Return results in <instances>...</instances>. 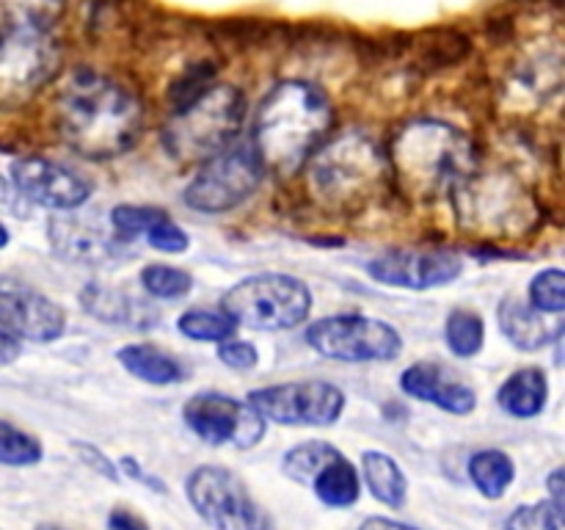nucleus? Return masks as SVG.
<instances>
[{
  "instance_id": "obj_9",
  "label": "nucleus",
  "mask_w": 565,
  "mask_h": 530,
  "mask_svg": "<svg viewBox=\"0 0 565 530\" xmlns=\"http://www.w3.org/2000/svg\"><path fill=\"white\" fill-rule=\"evenodd\" d=\"M307 342L323 359L345 364L392 362L403 351V337L395 326L359 312L315 320L307 329Z\"/></svg>"
},
{
  "instance_id": "obj_38",
  "label": "nucleus",
  "mask_w": 565,
  "mask_h": 530,
  "mask_svg": "<svg viewBox=\"0 0 565 530\" xmlns=\"http://www.w3.org/2000/svg\"><path fill=\"white\" fill-rule=\"evenodd\" d=\"M105 530H149V524L138 513H132L130 508H114L108 513Z\"/></svg>"
},
{
  "instance_id": "obj_18",
  "label": "nucleus",
  "mask_w": 565,
  "mask_h": 530,
  "mask_svg": "<svg viewBox=\"0 0 565 530\" xmlns=\"http://www.w3.org/2000/svg\"><path fill=\"white\" fill-rule=\"evenodd\" d=\"M401 390L408 398H417V401L430 403V406L441 409L447 414H458V417H467L478 409V392L467 381L452 379L436 362L408 364L401 375Z\"/></svg>"
},
{
  "instance_id": "obj_30",
  "label": "nucleus",
  "mask_w": 565,
  "mask_h": 530,
  "mask_svg": "<svg viewBox=\"0 0 565 530\" xmlns=\"http://www.w3.org/2000/svg\"><path fill=\"white\" fill-rule=\"evenodd\" d=\"M166 215L169 213L163 208H154V204H116L108 215L110 235L119 243H130L147 235L149 226L158 224Z\"/></svg>"
},
{
  "instance_id": "obj_14",
  "label": "nucleus",
  "mask_w": 565,
  "mask_h": 530,
  "mask_svg": "<svg viewBox=\"0 0 565 530\" xmlns=\"http://www.w3.org/2000/svg\"><path fill=\"white\" fill-rule=\"evenodd\" d=\"M9 174L11 186L25 202L50 210V213L81 210L92 197V182L86 177L50 158H39V155L17 158Z\"/></svg>"
},
{
  "instance_id": "obj_20",
  "label": "nucleus",
  "mask_w": 565,
  "mask_h": 530,
  "mask_svg": "<svg viewBox=\"0 0 565 530\" xmlns=\"http://www.w3.org/2000/svg\"><path fill=\"white\" fill-rule=\"evenodd\" d=\"M77 301L83 304L92 318L103 320V324L127 326V329H152L158 324V309L149 301H141L132 293L121 290V287L103 285V282H88L81 290Z\"/></svg>"
},
{
  "instance_id": "obj_32",
  "label": "nucleus",
  "mask_w": 565,
  "mask_h": 530,
  "mask_svg": "<svg viewBox=\"0 0 565 530\" xmlns=\"http://www.w3.org/2000/svg\"><path fill=\"white\" fill-rule=\"evenodd\" d=\"M44 458V447L36 436L25 434L9 420H0V464L3 467H33Z\"/></svg>"
},
{
  "instance_id": "obj_11",
  "label": "nucleus",
  "mask_w": 565,
  "mask_h": 530,
  "mask_svg": "<svg viewBox=\"0 0 565 530\" xmlns=\"http://www.w3.org/2000/svg\"><path fill=\"white\" fill-rule=\"evenodd\" d=\"M185 495L199 517L215 530H274V519L235 473L202 464L185 478Z\"/></svg>"
},
{
  "instance_id": "obj_39",
  "label": "nucleus",
  "mask_w": 565,
  "mask_h": 530,
  "mask_svg": "<svg viewBox=\"0 0 565 530\" xmlns=\"http://www.w3.org/2000/svg\"><path fill=\"white\" fill-rule=\"evenodd\" d=\"M0 213H9V215L25 213V199L17 193V188L11 186V180H6V177H0Z\"/></svg>"
},
{
  "instance_id": "obj_45",
  "label": "nucleus",
  "mask_w": 565,
  "mask_h": 530,
  "mask_svg": "<svg viewBox=\"0 0 565 530\" xmlns=\"http://www.w3.org/2000/svg\"><path fill=\"white\" fill-rule=\"evenodd\" d=\"M36 530H64V528H50V524H42V528H36Z\"/></svg>"
},
{
  "instance_id": "obj_23",
  "label": "nucleus",
  "mask_w": 565,
  "mask_h": 530,
  "mask_svg": "<svg viewBox=\"0 0 565 530\" xmlns=\"http://www.w3.org/2000/svg\"><path fill=\"white\" fill-rule=\"evenodd\" d=\"M362 478L370 495L386 508H403L408 500V480L397 458L390 453L367 451L362 456Z\"/></svg>"
},
{
  "instance_id": "obj_36",
  "label": "nucleus",
  "mask_w": 565,
  "mask_h": 530,
  "mask_svg": "<svg viewBox=\"0 0 565 530\" xmlns=\"http://www.w3.org/2000/svg\"><path fill=\"white\" fill-rule=\"evenodd\" d=\"M218 359H221V364H226L230 370H252V368H257L259 351H257V346H252L248 340L230 337V340L218 342Z\"/></svg>"
},
{
  "instance_id": "obj_4",
  "label": "nucleus",
  "mask_w": 565,
  "mask_h": 530,
  "mask_svg": "<svg viewBox=\"0 0 565 530\" xmlns=\"http://www.w3.org/2000/svg\"><path fill=\"white\" fill-rule=\"evenodd\" d=\"M307 188L329 210H359L390 182V160L367 132L326 138L307 163Z\"/></svg>"
},
{
  "instance_id": "obj_3",
  "label": "nucleus",
  "mask_w": 565,
  "mask_h": 530,
  "mask_svg": "<svg viewBox=\"0 0 565 530\" xmlns=\"http://www.w3.org/2000/svg\"><path fill=\"white\" fill-rule=\"evenodd\" d=\"M331 125L334 110L323 88L307 81H285L259 103L252 147L265 171L290 177L329 138Z\"/></svg>"
},
{
  "instance_id": "obj_16",
  "label": "nucleus",
  "mask_w": 565,
  "mask_h": 530,
  "mask_svg": "<svg viewBox=\"0 0 565 530\" xmlns=\"http://www.w3.org/2000/svg\"><path fill=\"white\" fill-rule=\"evenodd\" d=\"M0 329L20 342H53L64 335L66 312L25 282L0 274Z\"/></svg>"
},
{
  "instance_id": "obj_17",
  "label": "nucleus",
  "mask_w": 565,
  "mask_h": 530,
  "mask_svg": "<svg viewBox=\"0 0 565 530\" xmlns=\"http://www.w3.org/2000/svg\"><path fill=\"white\" fill-rule=\"evenodd\" d=\"M47 237L58 257L83 265L108 263L121 246L103 226L92 224V219H86V215H77V210L53 213L47 224Z\"/></svg>"
},
{
  "instance_id": "obj_2",
  "label": "nucleus",
  "mask_w": 565,
  "mask_h": 530,
  "mask_svg": "<svg viewBox=\"0 0 565 530\" xmlns=\"http://www.w3.org/2000/svg\"><path fill=\"white\" fill-rule=\"evenodd\" d=\"M386 160L397 186L417 202L452 199L480 169L472 138L441 119H414L401 127L386 149Z\"/></svg>"
},
{
  "instance_id": "obj_40",
  "label": "nucleus",
  "mask_w": 565,
  "mask_h": 530,
  "mask_svg": "<svg viewBox=\"0 0 565 530\" xmlns=\"http://www.w3.org/2000/svg\"><path fill=\"white\" fill-rule=\"evenodd\" d=\"M119 467L125 469V473L130 475V478L141 480V484H152V489H154V491H166V489H163V484H160L158 478H152V475H149V473H143L141 464H138L136 458H132V456H125V458H121Z\"/></svg>"
},
{
  "instance_id": "obj_33",
  "label": "nucleus",
  "mask_w": 565,
  "mask_h": 530,
  "mask_svg": "<svg viewBox=\"0 0 565 530\" xmlns=\"http://www.w3.org/2000/svg\"><path fill=\"white\" fill-rule=\"evenodd\" d=\"M527 304L539 312L563 315L565 312V274L563 268H544L530 279Z\"/></svg>"
},
{
  "instance_id": "obj_8",
  "label": "nucleus",
  "mask_w": 565,
  "mask_h": 530,
  "mask_svg": "<svg viewBox=\"0 0 565 530\" xmlns=\"http://www.w3.org/2000/svg\"><path fill=\"white\" fill-rule=\"evenodd\" d=\"M61 66V47L50 31L22 25L0 28V110L25 105L47 86Z\"/></svg>"
},
{
  "instance_id": "obj_42",
  "label": "nucleus",
  "mask_w": 565,
  "mask_h": 530,
  "mask_svg": "<svg viewBox=\"0 0 565 530\" xmlns=\"http://www.w3.org/2000/svg\"><path fill=\"white\" fill-rule=\"evenodd\" d=\"M359 530H419L414 524L397 522V519H386V517H370L359 524Z\"/></svg>"
},
{
  "instance_id": "obj_6",
  "label": "nucleus",
  "mask_w": 565,
  "mask_h": 530,
  "mask_svg": "<svg viewBox=\"0 0 565 530\" xmlns=\"http://www.w3.org/2000/svg\"><path fill=\"white\" fill-rule=\"evenodd\" d=\"M452 208L467 230L494 237L524 235L539 219L535 199L530 197L524 182L500 171H475L452 193Z\"/></svg>"
},
{
  "instance_id": "obj_24",
  "label": "nucleus",
  "mask_w": 565,
  "mask_h": 530,
  "mask_svg": "<svg viewBox=\"0 0 565 530\" xmlns=\"http://www.w3.org/2000/svg\"><path fill=\"white\" fill-rule=\"evenodd\" d=\"M309 486H312L315 497L329 508H351L362 497V478H359V469L348 462L345 453L326 464Z\"/></svg>"
},
{
  "instance_id": "obj_10",
  "label": "nucleus",
  "mask_w": 565,
  "mask_h": 530,
  "mask_svg": "<svg viewBox=\"0 0 565 530\" xmlns=\"http://www.w3.org/2000/svg\"><path fill=\"white\" fill-rule=\"evenodd\" d=\"M263 174L265 169L252 144H232L199 166L182 199L196 213H230L257 191Z\"/></svg>"
},
{
  "instance_id": "obj_12",
  "label": "nucleus",
  "mask_w": 565,
  "mask_h": 530,
  "mask_svg": "<svg viewBox=\"0 0 565 530\" xmlns=\"http://www.w3.org/2000/svg\"><path fill=\"white\" fill-rule=\"evenodd\" d=\"M246 401L279 425H334L345 412L348 395L337 384L323 379L281 381V384L257 386L246 395Z\"/></svg>"
},
{
  "instance_id": "obj_34",
  "label": "nucleus",
  "mask_w": 565,
  "mask_h": 530,
  "mask_svg": "<svg viewBox=\"0 0 565 530\" xmlns=\"http://www.w3.org/2000/svg\"><path fill=\"white\" fill-rule=\"evenodd\" d=\"M502 530H565L563 506L552 502L550 497L530 506H519L508 513Z\"/></svg>"
},
{
  "instance_id": "obj_35",
  "label": "nucleus",
  "mask_w": 565,
  "mask_h": 530,
  "mask_svg": "<svg viewBox=\"0 0 565 530\" xmlns=\"http://www.w3.org/2000/svg\"><path fill=\"white\" fill-rule=\"evenodd\" d=\"M143 237H147L149 246L163 254H185L191 248V237H188V232L171 215H166L158 224L149 226Z\"/></svg>"
},
{
  "instance_id": "obj_37",
  "label": "nucleus",
  "mask_w": 565,
  "mask_h": 530,
  "mask_svg": "<svg viewBox=\"0 0 565 530\" xmlns=\"http://www.w3.org/2000/svg\"><path fill=\"white\" fill-rule=\"evenodd\" d=\"M72 447H75L77 456H81L83 462L94 469V473H99L103 478H108V480H119V464L110 462V458L105 456L97 445H92V442H72Z\"/></svg>"
},
{
  "instance_id": "obj_19",
  "label": "nucleus",
  "mask_w": 565,
  "mask_h": 530,
  "mask_svg": "<svg viewBox=\"0 0 565 530\" xmlns=\"http://www.w3.org/2000/svg\"><path fill=\"white\" fill-rule=\"evenodd\" d=\"M497 320H500L502 335L519 351H541V348L561 340L565 331L563 315L539 312L522 296L502 298L500 309H497Z\"/></svg>"
},
{
  "instance_id": "obj_43",
  "label": "nucleus",
  "mask_w": 565,
  "mask_h": 530,
  "mask_svg": "<svg viewBox=\"0 0 565 530\" xmlns=\"http://www.w3.org/2000/svg\"><path fill=\"white\" fill-rule=\"evenodd\" d=\"M546 491H550V500L563 506V469H552V475L546 478Z\"/></svg>"
},
{
  "instance_id": "obj_27",
  "label": "nucleus",
  "mask_w": 565,
  "mask_h": 530,
  "mask_svg": "<svg viewBox=\"0 0 565 530\" xmlns=\"http://www.w3.org/2000/svg\"><path fill=\"white\" fill-rule=\"evenodd\" d=\"M445 340L456 357H478L486 346V320L475 309L458 307L445 320Z\"/></svg>"
},
{
  "instance_id": "obj_28",
  "label": "nucleus",
  "mask_w": 565,
  "mask_h": 530,
  "mask_svg": "<svg viewBox=\"0 0 565 530\" xmlns=\"http://www.w3.org/2000/svg\"><path fill=\"white\" fill-rule=\"evenodd\" d=\"M177 329L182 337L196 342H224L230 337H235L237 324L224 312V309H188L177 318Z\"/></svg>"
},
{
  "instance_id": "obj_22",
  "label": "nucleus",
  "mask_w": 565,
  "mask_h": 530,
  "mask_svg": "<svg viewBox=\"0 0 565 530\" xmlns=\"http://www.w3.org/2000/svg\"><path fill=\"white\" fill-rule=\"evenodd\" d=\"M116 359H119V364L132 375V379L143 381V384L169 386L180 384V381L185 379L182 364L177 362L171 353L152 346V342H130V346L116 351Z\"/></svg>"
},
{
  "instance_id": "obj_13",
  "label": "nucleus",
  "mask_w": 565,
  "mask_h": 530,
  "mask_svg": "<svg viewBox=\"0 0 565 530\" xmlns=\"http://www.w3.org/2000/svg\"><path fill=\"white\" fill-rule=\"evenodd\" d=\"M182 420L207 445L224 447L232 445L237 451L259 445L268 428V420L246 401V398H232L226 392L204 390L196 392L182 406Z\"/></svg>"
},
{
  "instance_id": "obj_7",
  "label": "nucleus",
  "mask_w": 565,
  "mask_h": 530,
  "mask_svg": "<svg viewBox=\"0 0 565 530\" xmlns=\"http://www.w3.org/2000/svg\"><path fill=\"white\" fill-rule=\"evenodd\" d=\"M221 309L248 329H296L312 312V293L298 276L252 274L221 296Z\"/></svg>"
},
{
  "instance_id": "obj_1",
  "label": "nucleus",
  "mask_w": 565,
  "mask_h": 530,
  "mask_svg": "<svg viewBox=\"0 0 565 530\" xmlns=\"http://www.w3.org/2000/svg\"><path fill=\"white\" fill-rule=\"evenodd\" d=\"M58 136L92 160L130 152L143 132V105L130 88L94 70H77L55 103Z\"/></svg>"
},
{
  "instance_id": "obj_29",
  "label": "nucleus",
  "mask_w": 565,
  "mask_h": 530,
  "mask_svg": "<svg viewBox=\"0 0 565 530\" xmlns=\"http://www.w3.org/2000/svg\"><path fill=\"white\" fill-rule=\"evenodd\" d=\"M138 282H141L143 293L158 298V301H180V298L191 296L193 290L191 271L163 263L143 265L141 274H138Z\"/></svg>"
},
{
  "instance_id": "obj_25",
  "label": "nucleus",
  "mask_w": 565,
  "mask_h": 530,
  "mask_svg": "<svg viewBox=\"0 0 565 530\" xmlns=\"http://www.w3.org/2000/svg\"><path fill=\"white\" fill-rule=\"evenodd\" d=\"M469 480L486 500H502L516 480V464L500 447H483L469 458Z\"/></svg>"
},
{
  "instance_id": "obj_44",
  "label": "nucleus",
  "mask_w": 565,
  "mask_h": 530,
  "mask_svg": "<svg viewBox=\"0 0 565 530\" xmlns=\"http://www.w3.org/2000/svg\"><path fill=\"white\" fill-rule=\"evenodd\" d=\"M9 230H6V226L3 224H0V248H6V246H9Z\"/></svg>"
},
{
  "instance_id": "obj_15",
  "label": "nucleus",
  "mask_w": 565,
  "mask_h": 530,
  "mask_svg": "<svg viewBox=\"0 0 565 530\" xmlns=\"http://www.w3.org/2000/svg\"><path fill=\"white\" fill-rule=\"evenodd\" d=\"M370 279L401 290H434L456 282L463 263L450 248H390L367 263Z\"/></svg>"
},
{
  "instance_id": "obj_31",
  "label": "nucleus",
  "mask_w": 565,
  "mask_h": 530,
  "mask_svg": "<svg viewBox=\"0 0 565 530\" xmlns=\"http://www.w3.org/2000/svg\"><path fill=\"white\" fill-rule=\"evenodd\" d=\"M61 11H64V0H0V14L6 25L50 31Z\"/></svg>"
},
{
  "instance_id": "obj_21",
  "label": "nucleus",
  "mask_w": 565,
  "mask_h": 530,
  "mask_svg": "<svg viewBox=\"0 0 565 530\" xmlns=\"http://www.w3.org/2000/svg\"><path fill=\"white\" fill-rule=\"evenodd\" d=\"M550 401V379L541 368H519L497 390V403L508 417L533 420Z\"/></svg>"
},
{
  "instance_id": "obj_26",
  "label": "nucleus",
  "mask_w": 565,
  "mask_h": 530,
  "mask_svg": "<svg viewBox=\"0 0 565 530\" xmlns=\"http://www.w3.org/2000/svg\"><path fill=\"white\" fill-rule=\"evenodd\" d=\"M340 453V447L329 445V442H301V445L290 447V451L285 453V458H281V473H285V478H290L292 484L309 486L315 480V475H318L326 464L334 462Z\"/></svg>"
},
{
  "instance_id": "obj_41",
  "label": "nucleus",
  "mask_w": 565,
  "mask_h": 530,
  "mask_svg": "<svg viewBox=\"0 0 565 530\" xmlns=\"http://www.w3.org/2000/svg\"><path fill=\"white\" fill-rule=\"evenodd\" d=\"M22 351V342L11 337L9 331L0 329V364H11Z\"/></svg>"
},
{
  "instance_id": "obj_5",
  "label": "nucleus",
  "mask_w": 565,
  "mask_h": 530,
  "mask_svg": "<svg viewBox=\"0 0 565 530\" xmlns=\"http://www.w3.org/2000/svg\"><path fill=\"white\" fill-rule=\"evenodd\" d=\"M246 97L226 83H207L188 99L174 105L163 130L171 158L185 163H204L224 152L241 136L246 121Z\"/></svg>"
}]
</instances>
